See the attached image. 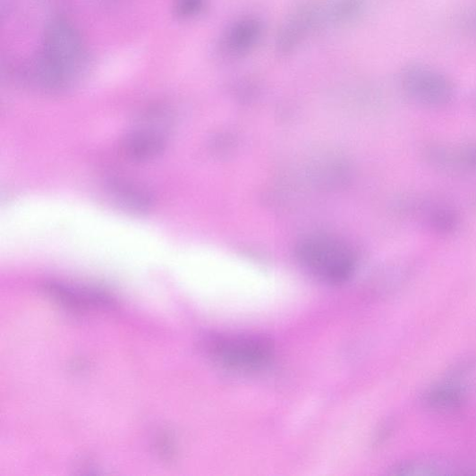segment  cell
I'll use <instances>...</instances> for the list:
<instances>
[{"label": "cell", "mask_w": 476, "mask_h": 476, "mask_svg": "<svg viewBox=\"0 0 476 476\" xmlns=\"http://www.w3.org/2000/svg\"><path fill=\"white\" fill-rule=\"evenodd\" d=\"M296 253L301 265L309 273L328 284L344 283L355 268L353 251L329 235L315 234L304 238Z\"/></svg>", "instance_id": "obj_1"}, {"label": "cell", "mask_w": 476, "mask_h": 476, "mask_svg": "<svg viewBox=\"0 0 476 476\" xmlns=\"http://www.w3.org/2000/svg\"><path fill=\"white\" fill-rule=\"evenodd\" d=\"M211 359L234 370H256L267 366L274 355L270 339L257 335H216L205 341Z\"/></svg>", "instance_id": "obj_2"}, {"label": "cell", "mask_w": 476, "mask_h": 476, "mask_svg": "<svg viewBox=\"0 0 476 476\" xmlns=\"http://www.w3.org/2000/svg\"><path fill=\"white\" fill-rule=\"evenodd\" d=\"M399 81L404 94L421 107L444 108L455 98L454 84L430 68L410 65L402 71Z\"/></svg>", "instance_id": "obj_3"}, {"label": "cell", "mask_w": 476, "mask_h": 476, "mask_svg": "<svg viewBox=\"0 0 476 476\" xmlns=\"http://www.w3.org/2000/svg\"><path fill=\"white\" fill-rule=\"evenodd\" d=\"M322 5L318 0H298L281 22L275 51L280 57H289L317 29L321 27Z\"/></svg>", "instance_id": "obj_4"}, {"label": "cell", "mask_w": 476, "mask_h": 476, "mask_svg": "<svg viewBox=\"0 0 476 476\" xmlns=\"http://www.w3.org/2000/svg\"><path fill=\"white\" fill-rule=\"evenodd\" d=\"M170 119L159 110L149 112L140 125L127 133L123 151L134 160H148L160 155L168 141Z\"/></svg>", "instance_id": "obj_5"}, {"label": "cell", "mask_w": 476, "mask_h": 476, "mask_svg": "<svg viewBox=\"0 0 476 476\" xmlns=\"http://www.w3.org/2000/svg\"><path fill=\"white\" fill-rule=\"evenodd\" d=\"M401 206L404 217L435 234L454 235L462 226L460 212L446 202L430 198L413 197L404 200Z\"/></svg>", "instance_id": "obj_6"}, {"label": "cell", "mask_w": 476, "mask_h": 476, "mask_svg": "<svg viewBox=\"0 0 476 476\" xmlns=\"http://www.w3.org/2000/svg\"><path fill=\"white\" fill-rule=\"evenodd\" d=\"M265 30L264 21L258 16L247 15L234 20L220 37L219 56L228 62L247 57L263 39Z\"/></svg>", "instance_id": "obj_7"}, {"label": "cell", "mask_w": 476, "mask_h": 476, "mask_svg": "<svg viewBox=\"0 0 476 476\" xmlns=\"http://www.w3.org/2000/svg\"><path fill=\"white\" fill-rule=\"evenodd\" d=\"M366 8V0H331L322 5L321 26L342 27L359 19Z\"/></svg>", "instance_id": "obj_8"}, {"label": "cell", "mask_w": 476, "mask_h": 476, "mask_svg": "<svg viewBox=\"0 0 476 476\" xmlns=\"http://www.w3.org/2000/svg\"><path fill=\"white\" fill-rule=\"evenodd\" d=\"M109 190L119 205L132 211H147L152 205V197L146 189L126 180L112 181Z\"/></svg>", "instance_id": "obj_9"}, {"label": "cell", "mask_w": 476, "mask_h": 476, "mask_svg": "<svg viewBox=\"0 0 476 476\" xmlns=\"http://www.w3.org/2000/svg\"><path fill=\"white\" fill-rule=\"evenodd\" d=\"M458 468L451 464L450 462L435 460V459H422L415 460L414 462H407L395 467V474H449L455 473L452 470Z\"/></svg>", "instance_id": "obj_10"}, {"label": "cell", "mask_w": 476, "mask_h": 476, "mask_svg": "<svg viewBox=\"0 0 476 476\" xmlns=\"http://www.w3.org/2000/svg\"><path fill=\"white\" fill-rule=\"evenodd\" d=\"M451 170L455 174H476V141L451 148Z\"/></svg>", "instance_id": "obj_11"}, {"label": "cell", "mask_w": 476, "mask_h": 476, "mask_svg": "<svg viewBox=\"0 0 476 476\" xmlns=\"http://www.w3.org/2000/svg\"><path fill=\"white\" fill-rule=\"evenodd\" d=\"M205 6V0H175L177 14L183 18H192L199 15Z\"/></svg>", "instance_id": "obj_12"}]
</instances>
